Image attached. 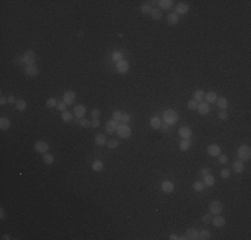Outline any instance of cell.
I'll use <instances>...</instances> for the list:
<instances>
[{
  "label": "cell",
  "instance_id": "obj_1",
  "mask_svg": "<svg viewBox=\"0 0 251 240\" xmlns=\"http://www.w3.org/2000/svg\"><path fill=\"white\" fill-rule=\"evenodd\" d=\"M163 120H164V123H167L168 125H174L179 120V115H178V112L174 111V110H166L164 112H163Z\"/></svg>",
  "mask_w": 251,
  "mask_h": 240
},
{
  "label": "cell",
  "instance_id": "obj_2",
  "mask_svg": "<svg viewBox=\"0 0 251 240\" xmlns=\"http://www.w3.org/2000/svg\"><path fill=\"white\" fill-rule=\"evenodd\" d=\"M238 157H239V160H242V162H247V160H250L251 148L248 147V145H246V144L240 145V147L238 148Z\"/></svg>",
  "mask_w": 251,
  "mask_h": 240
},
{
  "label": "cell",
  "instance_id": "obj_3",
  "mask_svg": "<svg viewBox=\"0 0 251 240\" xmlns=\"http://www.w3.org/2000/svg\"><path fill=\"white\" fill-rule=\"evenodd\" d=\"M208 209H210V214L211 215H220V214H222V211H223L222 202H219V200H214V202H211Z\"/></svg>",
  "mask_w": 251,
  "mask_h": 240
},
{
  "label": "cell",
  "instance_id": "obj_4",
  "mask_svg": "<svg viewBox=\"0 0 251 240\" xmlns=\"http://www.w3.org/2000/svg\"><path fill=\"white\" fill-rule=\"evenodd\" d=\"M35 61H36V55H35L34 51H31V49H29V51H26L24 55H23V63L26 64L27 67H29V66H34Z\"/></svg>",
  "mask_w": 251,
  "mask_h": 240
},
{
  "label": "cell",
  "instance_id": "obj_5",
  "mask_svg": "<svg viewBox=\"0 0 251 240\" xmlns=\"http://www.w3.org/2000/svg\"><path fill=\"white\" fill-rule=\"evenodd\" d=\"M116 133H118L120 137H123V139H127V137L131 136V128L128 127L127 124H120L118 127V130H116Z\"/></svg>",
  "mask_w": 251,
  "mask_h": 240
},
{
  "label": "cell",
  "instance_id": "obj_6",
  "mask_svg": "<svg viewBox=\"0 0 251 240\" xmlns=\"http://www.w3.org/2000/svg\"><path fill=\"white\" fill-rule=\"evenodd\" d=\"M35 150L39 153H47L49 150V145H48V143L43 142V140H39V142L35 143Z\"/></svg>",
  "mask_w": 251,
  "mask_h": 240
},
{
  "label": "cell",
  "instance_id": "obj_7",
  "mask_svg": "<svg viewBox=\"0 0 251 240\" xmlns=\"http://www.w3.org/2000/svg\"><path fill=\"white\" fill-rule=\"evenodd\" d=\"M130 70V64H128V61L126 60H120L116 63V71L120 73H126L127 71Z\"/></svg>",
  "mask_w": 251,
  "mask_h": 240
},
{
  "label": "cell",
  "instance_id": "obj_8",
  "mask_svg": "<svg viewBox=\"0 0 251 240\" xmlns=\"http://www.w3.org/2000/svg\"><path fill=\"white\" fill-rule=\"evenodd\" d=\"M220 152H222V150L218 144H211L207 147V153L210 156H219Z\"/></svg>",
  "mask_w": 251,
  "mask_h": 240
},
{
  "label": "cell",
  "instance_id": "obj_9",
  "mask_svg": "<svg viewBox=\"0 0 251 240\" xmlns=\"http://www.w3.org/2000/svg\"><path fill=\"white\" fill-rule=\"evenodd\" d=\"M118 122H115V120H110V122L106 124V131L108 135H112L114 132H116V130H118Z\"/></svg>",
  "mask_w": 251,
  "mask_h": 240
},
{
  "label": "cell",
  "instance_id": "obj_10",
  "mask_svg": "<svg viewBox=\"0 0 251 240\" xmlns=\"http://www.w3.org/2000/svg\"><path fill=\"white\" fill-rule=\"evenodd\" d=\"M63 101L66 103L67 105H68V104H72L74 101H75V92H72V91H67V92H64V95H63Z\"/></svg>",
  "mask_w": 251,
  "mask_h": 240
},
{
  "label": "cell",
  "instance_id": "obj_11",
  "mask_svg": "<svg viewBox=\"0 0 251 240\" xmlns=\"http://www.w3.org/2000/svg\"><path fill=\"white\" fill-rule=\"evenodd\" d=\"M74 115L76 116V118H83L84 115H86V107H84L83 104H78L74 107Z\"/></svg>",
  "mask_w": 251,
  "mask_h": 240
},
{
  "label": "cell",
  "instance_id": "obj_12",
  "mask_svg": "<svg viewBox=\"0 0 251 240\" xmlns=\"http://www.w3.org/2000/svg\"><path fill=\"white\" fill-rule=\"evenodd\" d=\"M196 111H198L200 115H207V113L210 112V105H208L207 103L200 101L199 104H198V107H196Z\"/></svg>",
  "mask_w": 251,
  "mask_h": 240
},
{
  "label": "cell",
  "instance_id": "obj_13",
  "mask_svg": "<svg viewBox=\"0 0 251 240\" xmlns=\"http://www.w3.org/2000/svg\"><path fill=\"white\" fill-rule=\"evenodd\" d=\"M26 75L29 76V78H35V76H38V75H39L38 67H35V66L26 67Z\"/></svg>",
  "mask_w": 251,
  "mask_h": 240
},
{
  "label": "cell",
  "instance_id": "obj_14",
  "mask_svg": "<svg viewBox=\"0 0 251 240\" xmlns=\"http://www.w3.org/2000/svg\"><path fill=\"white\" fill-rule=\"evenodd\" d=\"M188 9H190V7H188V4H186V3H179L178 6H176V12L175 14L176 15H184V14H187L188 12Z\"/></svg>",
  "mask_w": 251,
  "mask_h": 240
},
{
  "label": "cell",
  "instance_id": "obj_15",
  "mask_svg": "<svg viewBox=\"0 0 251 240\" xmlns=\"http://www.w3.org/2000/svg\"><path fill=\"white\" fill-rule=\"evenodd\" d=\"M191 130L188 127H180L179 128V136L183 137V139H190L191 137Z\"/></svg>",
  "mask_w": 251,
  "mask_h": 240
},
{
  "label": "cell",
  "instance_id": "obj_16",
  "mask_svg": "<svg viewBox=\"0 0 251 240\" xmlns=\"http://www.w3.org/2000/svg\"><path fill=\"white\" fill-rule=\"evenodd\" d=\"M162 189L166 192V194H171V192L174 191L172 182H170V180H164V182L162 183Z\"/></svg>",
  "mask_w": 251,
  "mask_h": 240
},
{
  "label": "cell",
  "instance_id": "obj_17",
  "mask_svg": "<svg viewBox=\"0 0 251 240\" xmlns=\"http://www.w3.org/2000/svg\"><path fill=\"white\" fill-rule=\"evenodd\" d=\"M186 236H187V239L190 240H199V231H196V229H187V232H186Z\"/></svg>",
  "mask_w": 251,
  "mask_h": 240
},
{
  "label": "cell",
  "instance_id": "obj_18",
  "mask_svg": "<svg viewBox=\"0 0 251 240\" xmlns=\"http://www.w3.org/2000/svg\"><path fill=\"white\" fill-rule=\"evenodd\" d=\"M205 99H206V101H207V104H210V103H215V101H217L218 96L214 91H210V92H207L205 95Z\"/></svg>",
  "mask_w": 251,
  "mask_h": 240
},
{
  "label": "cell",
  "instance_id": "obj_19",
  "mask_svg": "<svg viewBox=\"0 0 251 240\" xmlns=\"http://www.w3.org/2000/svg\"><path fill=\"white\" fill-rule=\"evenodd\" d=\"M232 168H234V171L237 172V174H242L243 169H245V164H243L242 160H237V162H234V164H232Z\"/></svg>",
  "mask_w": 251,
  "mask_h": 240
},
{
  "label": "cell",
  "instance_id": "obj_20",
  "mask_svg": "<svg viewBox=\"0 0 251 240\" xmlns=\"http://www.w3.org/2000/svg\"><path fill=\"white\" fill-rule=\"evenodd\" d=\"M150 125H151V128H154V130H159L160 125H162V122H160V119H159L158 116H154V118H151V120H150Z\"/></svg>",
  "mask_w": 251,
  "mask_h": 240
},
{
  "label": "cell",
  "instance_id": "obj_21",
  "mask_svg": "<svg viewBox=\"0 0 251 240\" xmlns=\"http://www.w3.org/2000/svg\"><path fill=\"white\" fill-rule=\"evenodd\" d=\"M95 144L96 145H104V144H107V139H106V136H104V133H98V135L95 136Z\"/></svg>",
  "mask_w": 251,
  "mask_h": 240
},
{
  "label": "cell",
  "instance_id": "obj_22",
  "mask_svg": "<svg viewBox=\"0 0 251 240\" xmlns=\"http://www.w3.org/2000/svg\"><path fill=\"white\" fill-rule=\"evenodd\" d=\"M215 103H217V104H218V107H219L220 110H226V108L228 107V101H227V99H226V98H223V96H220V98H218Z\"/></svg>",
  "mask_w": 251,
  "mask_h": 240
},
{
  "label": "cell",
  "instance_id": "obj_23",
  "mask_svg": "<svg viewBox=\"0 0 251 240\" xmlns=\"http://www.w3.org/2000/svg\"><path fill=\"white\" fill-rule=\"evenodd\" d=\"M212 224L215 227H223L226 224V219L223 216H217L215 215V217L212 219Z\"/></svg>",
  "mask_w": 251,
  "mask_h": 240
},
{
  "label": "cell",
  "instance_id": "obj_24",
  "mask_svg": "<svg viewBox=\"0 0 251 240\" xmlns=\"http://www.w3.org/2000/svg\"><path fill=\"white\" fill-rule=\"evenodd\" d=\"M11 127V122H9V119L7 118H0V130H8V128Z\"/></svg>",
  "mask_w": 251,
  "mask_h": 240
},
{
  "label": "cell",
  "instance_id": "obj_25",
  "mask_svg": "<svg viewBox=\"0 0 251 240\" xmlns=\"http://www.w3.org/2000/svg\"><path fill=\"white\" fill-rule=\"evenodd\" d=\"M205 179H203V183H205V185H208V187H211V185L215 184V177L212 176L211 174L206 175V176H203Z\"/></svg>",
  "mask_w": 251,
  "mask_h": 240
},
{
  "label": "cell",
  "instance_id": "obj_26",
  "mask_svg": "<svg viewBox=\"0 0 251 240\" xmlns=\"http://www.w3.org/2000/svg\"><path fill=\"white\" fill-rule=\"evenodd\" d=\"M179 21V16L176 14H170L167 18V23L170 24V26H175V24H178Z\"/></svg>",
  "mask_w": 251,
  "mask_h": 240
},
{
  "label": "cell",
  "instance_id": "obj_27",
  "mask_svg": "<svg viewBox=\"0 0 251 240\" xmlns=\"http://www.w3.org/2000/svg\"><path fill=\"white\" fill-rule=\"evenodd\" d=\"M104 165H103V162H100V160H95V162L92 163V169L96 171V172H100V171H103Z\"/></svg>",
  "mask_w": 251,
  "mask_h": 240
},
{
  "label": "cell",
  "instance_id": "obj_28",
  "mask_svg": "<svg viewBox=\"0 0 251 240\" xmlns=\"http://www.w3.org/2000/svg\"><path fill=\"white\" fill-rule=\"evenodd\" d=\"M205 95H206V93L203 92L202 90L195 91V92H194V100H195V101H202L203 99H205Z\"/></svg>",
  "mask_w": 251,
  "mask_h": 240
},
{
  "label": "cell",
  "instance_id": "obj_29",
  "mask_svg": "<svg viewBox=\"0 0 251 240\" xmlns=\"http://www.w3.org/2000/svg\"><path fill=\"white\" fill-rule=\"evenodd\" d=\"M159 3V7L163 9H168L171 6H172V0H160V1H158Z\"/></svg>",
  "mask_w": 251,
  "mask_h": 240
},
{
  "label": "cell",
  "instance_id": "obj_30",
  "mask_svg": "<svg viewBox=\"0 0 251 240\" xmlns=\"http://www.w3.org/2000/svg\"><path fill=\"white\" fill-rule=\"evenodd\" d=\"M190 147H191V142L188 139H183V142H180V144H179V148L182 151L190 150Z\"/></svg>",
  "mask_w": 251,
  "mask_h": 240
},
{
  "label": "cell",
  "instance_id": "obj_31",
  "mask_svg": "<svg viewBox=\"0 0 251 240\" xmlns=\"http://www.w3.org/2000/svg\"><path fill=\"white\" fill-rule=\"evenodd\" d=\"M199 239L200 240H207V239H211V232L208 229H203V231L199 232Z\"/></svg>",
  "mask_w": 251,
  "mask_h": 240
},
{
  "label": "cell",
  "instance_id": "obj_32",
  "mask_svg": "<svg viewBox=\"0 0 251 240\" xmlns=\"http://www.w3.org/2000/svg\"><path fill=\"white\" fill-rule=\"evenodd\" d=\"M151 16H152V19H155V20H159V19H162V11L158 8H154L152 11H151Z\"/></svg>",
  "mask_w": 251,
  "mask_h": 240
},
{
  "label": "cell",
  "instance_id": "obj_33",
  "mask_svg": "<svg viewBox=\"0 0 251 240\" xmlns=\"http://www.w3.org/2000/svg\"><path fill=\"white\" fill-rule=\"evenodd\" d=\"M192 188L195 189V191H198V192H202L203 189H205V183L203 182H195L192 184Z\"/></svg>",
  "mask_w": 251,
  "mask_h": 240
},
{
  "label": "cell",
  "instance_id": "obj_34",
  "mask_svg": "<svg viewBox=\"0 0 251 240\" xmlns=\"http://www.w3.org/2000/svg\"><path fill=\"white\" fill-rule=\"evenodd\" d=\"M61 119H63L66 123H69V122H72V113L71 112H68V111H64L63 112V115H61Z\"/></svg>",
  "mask_w": 251,
  "mask_h": 240
},
{
  "label": "cell",
  "instance_id": "obj_35",
  "mask_svg": "<svg viewBox=\"0 0 251 240\" xmlns=\"http://www.w3.org/2000/svg\"><path fill=\"white\" fill-rule=\"evenodd\" d=\"M112 59L118 63V61H120V60H123V53L120 52V51H114L112 52Z\"/></svg>",
  "mask_w": 251,
  "mask_h": 240
},
{
  "label": "cell",
  "instance_id": "obj_36",
  "mask_svg": "<svg viewBox=\"0 0 251 240\" xmlns=\"http://www.w3.org/2000/svg\"><path fill=\"white\" fill-rule=\"evenodd\" d=\"M15 104H16V108L19 111H24V110H26V107H27V103L24 100H21V99H20V100H17Z\"/></svg>",
  "mask_w": 251,
  "mask_h": 240
},
{
  "label": "cell",
  "instance_id": "obj_37",
  "mask_svg": "<svg viewBox=\"0 0 251 240\" xmlns=\"http://www.w3.org/2000/svg\"><path fill=\"white\" fill-rule=\"evenodd\" d=\"M43 162L46 163V164H52V163H54V156H52L51 153H44Z\"/></svg>",
  "mask_w": 251,
  "mask_h": 240
},
{
  "label": "cell",
  "instance_id": "obj_38",
  "mask_svg": "<svg viewBox=\"0 0 251 240\" xmlns=\"http://www.w3.org/2000/svg\"><path fill=\"white\" fill-rule=\"evenodd\" d=\"M151 7L148 6V4H143V6H140V12L142 14H144V15H148V14H151Z\"/></svg>",
  "mask_w": 251,
  "mask_h": 240
},
{
  "label": "cell",
  "instance_id": "obj_39",
  "mask_svg": "<svg viewBox=\"0 0 251 240\" xmlns=\"http://www.w3.org/2000/svg\"><path fill=\"white\" fill-rule=\"evenodd\" d=\"M56 104H58V101H56V99H54V98H49L48 100H47V103H46V105H47L48 108L56 107Z\"/></svg>",
  "mask_w": 251,
  "mask_h": 240
},
{
  "label": "cell",
  "instance_id": "obj_40",
  "mask_svg": "<svg viewBox=\"0 0 251 240\" xmlns=\"http://www.w3.org/2000/svg\"><path fill=\"white\" fill-rule=\"evenodd\" d=\"M107 145H108V148H111V150H114V148H116L119 145V142L118 140H115V139H112V140H108L107 142Z\"/></svg>",
  "mask_w": 251,
  "mask_h": 240
},
{
  "label": "cell",
  "instance_id": "obj_41",
  "mask_svg": "<svg viewBox=\"0 0 251 240\" xmlns=\"http://www.w3.org/2000/svg\"><path fill=\"white\" fill-rule=\"evenodd\" d=\"M131 120V116H130V113H123L122 115V119H120V122L123 123V124H127L128 122Z\"/></svg>",
  "mask_w": 251,
  "mask_h": 240
},
{
  "label": "cell",
  "instance_id": "obj_42",
  "mask_svg": "<svg viewBox=\"0 0 251 240\" xmlns=\"http://www.w3.org/2000/svg\"><path fill=\"white\" fill-rule=\"evenodd\" d=\"M122 115H123V113H122L120 111H115V112L112 113V120H115V122H120Z\"/></svg>",
  "mask_w": 251,
  "mask_h": 240
},
{
  "label": "cell",
  "instance_id": "obj_43",
  "mask_svg": "<svg viewBox=\"0 0 251 240\" xmlns=\"http://www.w3.org/2000/svg\"><path fill=\"white\" fill-rule=\"evenodd\" d=\"M220 176H222L223 179H227V177H230V169H227V168L222 169V171H220Z\"/></svg>",
  "mask_w": 251,
  "mask_h": 240
},
{
  "label": "cell",
  "instance_id": "obj_44",
  "mask_svg": "<svg viewBox=\"0 0 251 240\" xmlns=\"http://www.w3.org/2000/svg\"><path fill=\"white\" fill-rule=\"evenodd\" d=\"M80 125L83 128H88V127H91V122L87 120V119H83V120H80Z\"/></svg>",
  "mask_w": 251,
  "mask_h": 240
},
{
  "label": "cell",
  "instance_id": "obj_45",
  "mask_svg": "<svg viewBox=\"0 0 251 240\" xmlns=\"http://www.w3.org/2000/svg\"><path fill=\"white\" fill-rule=\"evenodd\" d=\"M187 107H188V110H196V107H198V103H196L195 100H191V101H188Z\"/></svg>",
  "mask_w": 251,
  "mask_h": 240
},
{
  "label": "cell",
  "instance_id": "obj_46",
  "mask_svg": "<svg viewBox=\"0 0 251 240\" xmlns=\"http://www.w3.org/2000/svg\"><path fill=\"white\" fill-rule=\"evenodd\" d=\"M66 103H64V101H60V103H58V104H56V108H58L59 111H61V112H64V111H66Z\"/></svg>",
  "mask_w": 251,
  "mask_h": 240
},
{
  "label": "cell",
  "instance_id": "obj_47",
  "mask_svg": "<svg viewBox=\"0 0 251 240\" xmlns=\"http://www.w3.org/2000/svg\"><path fill=\"white\" fill-rule=\"evenodd\" d=\"M202 221L205 223V224H208V223H211V214L205 215V216L202 217Z\"/></svg>",
  "mask_w": 251,
  "mask_h": 240
},
{
  "label": "cell",
  "instance_id": "obj_48",
  "mask_svg": "<svg viewBox=\"0 0 251 240\" xmlns=\"http://www.w3.org/2000/svg\"><path fill=\"white\" fill-rule=\"evenodd\" d=\"M218 116H219L220 120H226V119H227V112H226L225 110H222V111L219 112V115H218Z\"/></svg>",
  "mask_w": 251,
  "mask_h": 240
},
{
  "label": "cell",
  "instance_id": "obj_49",
  "mask_svg": "<svg viewBox=\"0 0 251 240\" xmlns=\"http://www.w3.org/2000/svg\"><path fill=\"white\" fill-rule=\"evenodd\" d=\"M199 174L202 175V176H206V175H208V174H210V169H208V168H200Z\"/></svg>",
  "mask_w": 251,
  "mask_h": 240
},
{
  "label": "cell",
  "instance_id": "obj_50",
  "mask_svg": "<svg viewBox=\"0 0 251 240\" xmlns=\"http://www.w3.org/2000/svg\"><path fill=\"white\" fill-rule=\"evenodd\" d=\"M227 156L226 155H219V163H222V164H226L227 163Z\"/></svg>",
  "mask_w": 251,
  "mask_h": 240
},
{
  "label": "cell",
  "instance_id": "obj_51",
  "mask_svg": "<svg viewBox=\"0 0 251 240\" xmlns=\"http://www.w3.org/2000/svg\"><path fill=\"white\" fill-rule=\"evenodd\" d=\"M91 115H92V118H94V119H98L99 116H100V111H99V110H94Z\"/></svg>",
  "mask_w": 251,
  "mask_h": 240
},
{
  "label": "cell",
  "instance_id": "obj_52",
  "mask_svg": "<svg viewBox=\"0 0 251 240\" xmlns=\"http://www.w3.org/2000/svg\"><path fill=\"white\" fill-rule=\"evenodd\" d=\"M91 125H92V127H94V128H98V127H99V125H100V122H99L98 119H94V122H92V123H91Z\"/></svg>",
  "mask_w": 251,
  "mask_h": 240
},
{
  "label": "cell",
  "instance_id": "obj_53",
  "mask_svg": "<svg viewBox=\"0 0 251 240\" xmlns=\"http://www.w3.org/2000/svg\"><path fill=\"white\" fill-rule=\"evenodd\" d=\"M168 239L170 240H179V236L176 234H171L170 236H168Z\"/></svg>",
  "mask_w": 251,
  "mask_h": 240
},
{
  "label": "cell",
  "instance_id": "obj_54",
  "mask_svg": "<svg viewBox=\"0 0 251 240\" xmlns=\"http://www.w3.org/2000/svg\"><path fill=\"white\" fill-rule=\"evenodd\" d=\"M7 101H8V99H6L4 96H1V98H0V104H1V105H4Z\"/></svg>",
  "mask_w": 251,
  "mask_h": 240
},
{
  "label": "cell",
  "instance_id": "obj_55",
  "mask_svg": "<svg viewBox=\"0 0 251 240\" xmlns=\"http://www.w3.org/2000/svg\"><path fill=\"white\" fill-rule=\"evenodd\" d=\"M160 128L163 130V132H167V130H168V124H167V123H164V124L160 125Z\"/></svg>",
  "mask_w": 251,
  "mask_h": 240
},
{
  "label": "cell",
  "instance_id": "obj_56",
  "mask_svg": "<svg viewBox=\"0 0 251 240\" xmlns=\"http://www.w3.org/2000/svg\"><path fill=\"white\" fill-rule=\"evenodd\" d=\"M16 99H15V96H9L8 98V103H16Z\"/></svg>",
  "mask_w": 251,
  "mask_h": 240
},
{
  "label": "cell",
  "instance_id": "obj_57",
  "mask_svg": "<svg viewBox=\"0 0 251 240\" xmlns=\"http://www.w3.org/2000/svg\"><path fill=\"white\" fill-rule=\"evenodd\" d=\"M4 215H6V212H4L3 208H1V209H0V217H1V219H4Z\"/></svg>",
  "mask_w": 251,
  "mask_h": 240
},
{
  "label": "cell",
  "instance_id": "obj_58",
  "mask_svg": "<svg viewBox=\"0 0 251 240\" xmlns=\"http://www.w3.org/2000/svg\"><path fill=\"white\" fill-rule=\"evenodd\" d=\"M179 240H187V236H186V235H182V236H179Z\"/></svg>",
  "mask_w": 251,
  "mask_h": 240
},
{
  "label": "cell",
  "instance_id": "obj_59",
  "mask_svg": "<svg viewBox=\"0 0 251 240\" xmlns=\"http://www.w3.org/2000/svg\"><path fill=\"white\" fill-rule=\"evenodd\" d=\"M1 239H4V240H9V239H11V237H9L8 235H4V236L1 237Z\"/></svg>",
  "mask_w": 251,
  "mask_h": 240
}]
</instances>
